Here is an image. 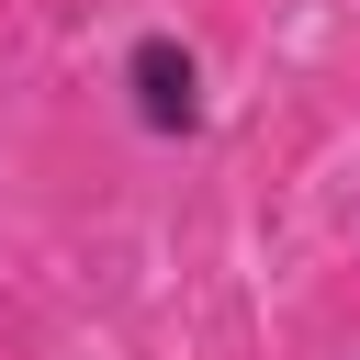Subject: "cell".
<instances>
[{
  "label": "cell",
  "mask_w": 360,
  "mask_h": 360,
  "mask_svg": "<svg viewBox=\"0 0 360 360\" xmlns=\"http://www.w3.org/2000/svg\"><path fill=\"white\" fill-rule=\"evenodd\" d=\"M101 90H112V112H124V135L135 146H202L214 135V56H202V34L191 22H135L124 45H112V68H101Z\"/></svg>",
  "instance_id": "6da1fadb"
}]
</instances>
